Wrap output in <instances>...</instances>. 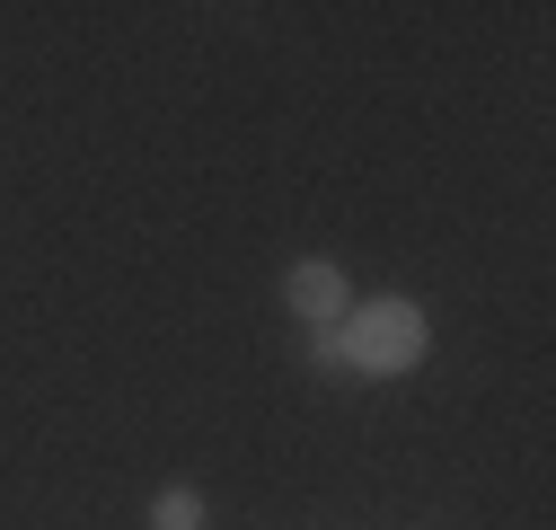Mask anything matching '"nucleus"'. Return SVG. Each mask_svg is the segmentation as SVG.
<instances>
[{
    "instance_id": "obj_2",
    "label": "nucleus",
    "mask_w": 556,
    "mask_h": 530,
    "mask_svg": "<svg viewBox=\"0 0 556 530\" xmlns=\"http://www.w3.org/2000/svg\"><path fill=\"white\" fill-rule=\"evenodd\" d=\"M283 301L301 327H344V310H354V275H344L336 256H292L283 265Z\"/></svg>"
},
{
    "instance_id": "obj_3",
    "label": "nucleus",
    "mask_w": 556,
    "mask_h": 530,
    "mask_svg": "<svg viewBox=\"0 0 556 530\" xmlns=\"http://www.w3.org/2000/svg\"><path fill=\"white\" fill-rule=\"evenodd\" d=\"M203 521H213L203 487H160V495H151V530H203Z\"/></svg>"
},
{
    "instance_id": "obj_1",
    "label": "nucleus",
    "mask_w": 556,
    "mask_h": 530,
    "mask_svg": "<svg viewBox=\"0 0 556 530\" xmlns=\"http://www.w3.org/2000/svg\"><path fill=\"white\" fill-rule=\"evenodd\" d=\"M344 354H354V380H397V371H415L433 354V318L415 301H397V292L354 301L344 310Z\"/></svg>"
},
{
    "instance_id": "obj_4",
    "label": "nucleus",
    "mask_w": 556,
    "mask_h": 530,
    "mask_svg": "<svg viewBox=\"0 0 556 530\" xmlns=\"http://www.w3.org/2000/svg\"><path fill=\"white\" fill-rule=\"evenodd\" d=\"M309 371H318V380H354V354H344V327H309Z\"/></svg>"
}]
</instances>
